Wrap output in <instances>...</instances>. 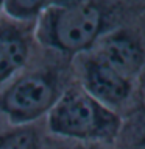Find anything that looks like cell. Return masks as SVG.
Returning a JSON list of instances; mask_svg holds the SVG:
<instances>
[{
	"instance_id": "obj_1",
	"label": "cell",
	"mask_w": 145,
	"mask_h": 149,
	"mask_svg": "<svg viewBox=\"0 0 145 149\" xmlns=\"http://www.w3.org/2000/svg\"><path fill=\"white\" fill-rule=\"evenodd\" d=\"M106 11L95 2H52L36 22L42 46L64 55L86 54L106 30Z\"/></svg>"
},
{
	"instance_id": "obj_2",
	"label": "cell",
	"mask_w": 145,
	"mask_h": 149,
	"mask_svg": "<svg viewBox=\"0 0 145 149\" xmlns=\"http://www.w3.org/2000/svg\"><path fill=\"white\" fill-rule=\"evenodd\" d=\"M48 130L67 141L109 143L119 135L117 111L104 107L81 85L66 88L47 115Z\"/></svg>"
},
{
	"instance_id": "obj_3",
	"label": "cell",
	"mask_w": 145,
	"mask_h": 149,
	"mask_svg": "<svg viewBox=\"0 0 145 149\" xmlns=\"http://www.w3.org/2000/svg\"><path fill=\"white\" fill-rule=\"evenodd\" d=\"M61 83L55 69L30 71L16 77L0 96V110L14 126L33 124L48 115L61 96Z\"/></svg>"
},
{
	"instance_id": "obj_4",
	"label": "cell",
	"mask_w": 145,
	"mask_h": 149,
	"mask_svg": "<svg viewBox=\"0 0 145 149\" xmlns=\"http://www.w3.org/2000/svg\"><path fill=\"white\" fill-rule=\"evenodd\" d=\"M81 86L100 104L115 111L131 97L134 82L120 75L92 52L81 61Z\"/></svg>"
},
{
	"instance_id": "obj_5",
	"label": "cell",
	"mask_w": 145,
	"mask_h": 149,
	"mask_svg": "<svg viewBox=\"0 0 145 149\" xmlns=\"http://www.w3.org/2000/svg\"><path fill=\"white\" fill-rule=\"evenodd\" d=\"M94 54L125 79L137 80L145 69V46L128 30H114L102 36Z\"/></svg>"
},
{
	"instance_id": "obj_6",
	"label": "cell",
	"mask_w": 145,
	"mask_h": 149,
	"mask_svg": "<svg viewBox=\"0 0 145 149\" xmlns=\"http://www.w3.org/2000/svg\"><path fill=\"white\" fill-rule=\"evenodd\" d=\"M30 38L17 22H0V85L21 72L30 60Z\"/></svg>"
},
{
	"instance_id": "obj_7",
	"label": "cell",
	"mask_w": 145,
	"mask_h": 149,
	"mask_svg": "<svg viewBox=\"0 0 145 149\" xmlns=\"http://www.w3.org/2000/svg\"><path fill=\"white\" fill-rule=\"evenodd\" d=\"M0 149H42L39 130L33 124L14 126L0 134Z\"/></svg>"
},
{
	"instance_id": "obj_8",
	"label": "cell",
	"mask_w": 145,
	"mask_h": 149,
	"mask_svg": "<svg viewBox=\"0 0 145 149\" xmlns=\"http://www.w3.org/2000/svg\"><path fill=\"white\" fill-rule=\"evenodd\" d=\"M50 5L52 2L42 0H8L3 2V11L13 22H38Z\"/></svg>"
},
{
	"instance_id": "obj_9",
	"label": "cell",
	"mask_w": 145,
	"mask_h": 149,
	"mask_svg": "<svg viewBox=\"0 0 145 149\" xmlns=\"http://www.w3.org/2000/svg\"><path fill=\"white\" fill-rule=\"evenodd\" d=\"M55 149H109L106 143H81V141H67L59 144Z\"/></svg>"
},
{
	"instance_id": "obj_10",
	"label": "cell",
	"mask_w": 145,
	"mask_h": 149,
	"mask_svg": "<svg viewBox=\"0 0 145 149\" xmlns=\"http://www.w3.org/2000/svg\"><path fill=\"white\" fill-rule=\"evenodd\" d=\"M139 80V86H137V100H139V107L142 110V113L145 115V69L140 74Z\"/></svg>"
},
{
	"instance_id": "obj_11",
	"label": "cell",
	"mask_w": 145,
	"mask_h": 149,
	"mask_svg": "<svg viewBox=\"0 0 145 149\" xmlns=\"http://www.w3.org/2000/svg\"><path fill=\"white\" fill-rule=\"evenodd\" d=\"M130 149H145V136H142L140 140H137Z\"/></svg>"
},
{
	"instance_id": "obj_12",
	"label": "cell",
	"mask_w": 145,
	"mask_h": 149,
	"mask_svg": "<svg viewBox=\"0 0 145 149\" xmlns=\"http://www.w3.org/2000/svg\"><path fill=\"white\" fill-rule=\"evenodd\" d=\"M3 10V2H0V11Z\"/></svg>"
}]
</instances>
